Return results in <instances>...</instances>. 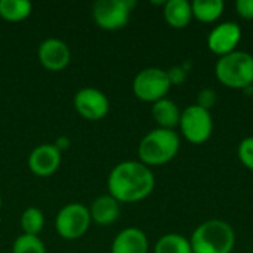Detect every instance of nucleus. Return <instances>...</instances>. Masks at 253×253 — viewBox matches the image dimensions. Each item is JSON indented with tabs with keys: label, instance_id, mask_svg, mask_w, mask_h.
<instances>
[{
	"label": "nucleus",
	"instance_id": "nucleus-1",
	"mask_svg": "<svg viewBox=\"0 0 253 253\" xmlns=\"http://www.w3.org/2000/svg\"><path fill=\"white\" fill-rule=\"evenodd\" d=\"M156 187L151 168L139 160H126L116 165L108 178V194L119 203H138L147 199Z\"/></svg>",
	"mask_w": 253,
	"mask_h": 253
},
{
	"label": "nucleus",
	"instance_id": "nucleus-2",
	"mask_svg": "<svg viewBox=\"0 0 253 253\" xmlns=\"http://www.w3.org/2000/svg\"><path fill=\"white\" fill-rule=\"evenodd\" d=\"M190 245L193 253H231L236 233L227 221L209 219L193 231Z\"/></svg>",
	"mask_w": 253,
	"mask_h": 253
},
{
	"label": "nucleus",
	"instance_id": "nucleus-3",
	"mask_svg": "<svg viewBox=\"0 0 253 253\" xmlns=\"http://www.w3.org/2000/svg\"><path fill=\"white\" fill-rule=\"evenodd\" d=\"M181 148V138L175 130L153 129L150 130L138 145L139 162L148 168L163 166L173 160Z\"/></svg>",
	"mask_w": 253,
	"mask_h": 253
},
{
	"label": "nucleus",
	"instance_id": "nucleus-4",
	"mask_svg": "<svg viewBox=\"0 0 253 253\" xmlns=\"http://www.w3.org/2000/svg\"><path fill=\"white\" fill-rule=\"evenodd\" d=\"M215 76L221 84L230 89H251L253 84V56L236 50L218 59Z\"/></svg>",
	"mask_w": 253,
	"mask_h": 253
},
{
	"label": "nucleus",
	"instance_id": "nucleus-5",
	"mask_svg": "<svg viewBox=\"0 0 253 253\" xmlns=\"http://www.w3.org/2000/svg\"><path fill=\"white\" fill-rule=\"evenodd\" d=\"M172 84L169 82L166 70L159 67H148L141 70L132 83L133 95L144 102H157L169 93Z\"/></svg>",
	"mask_w": 253,
	"mask_h": 253
},
{
	"label": "nucleus",
	"instance_id": "nucleus-6",
	"mask_svg": "<svg viewBox=\"0 0 253 253\" xmlns=\"http://www.w3.org/2000/svg\"><path fill=\"white\" fill-rule=\"evenodd\" d=\"M182 136L194 145L208 142L213 132V119L211 111L199 107L197 104L188 105L181 113L179 126Z\"/></svg>",
	"mask_w": 253,
	"mask_h": 253
},
{
	"label": "nucleus",
	"instance_id": "nucleus-7",
	"mask_svg": "<svg viewBox=\"0 0 253 253\" xmlns=\"http://www.w3.org/2000/svg\"><path fill=\"white\" fill-rule=\"evenodd\" d=\"M92 224L89 208L82 203L65 205L55 216V230L64 240H79Z\"/></svg>",
	"mask_w": 253,
	"mask_h": 253
},
{
	"label": "nucleus",
	"instance_id": "nucleus-8",
	"mask_svg": "<svg viewBox=\"0 0 253 253\" xmlns=\"http://www.w3.org/2000/svg\"><path fill=\"white\" fill-rule=\"evenodd\" d=\"M135 6L133 0H98L92 6V18L102 30H120L127 25Z\"/></svg>",
	"mask_w": 253,
	"mask_h": 253
},
{
	"label": "nucleus",
	"instance_id": "nucleus-9",
	"mask_svg": "<svg viewBox=\"0 0 253 253\" xmlns=\"http://www.w3.org/2000/svg\"><path fill=\"white\" fill-rule=\"evenodd\" d=\"M76 111L89 122L102 120L110 111V99L107 95L95 87H82L76 92L73 99Z\"/></svg>",
	"mask_w": 253,
	"mask_h": 253
},
{
	"label": "nucleus",
	"instance_id": "nucleus-10",
	"mask_svg": "<svg viewBox=\"0 0 253 253\" xmlns=\"http://www.w3.org/2000/svg\"><path fill=\"white\" fill-rule=\"evenodd\" d=\"M242 40V27L234 21H225L212 28L208 36V47L219 58L236 52Z\"/></svg>",
	"mask_w": 253,
	"mask_h": 253
},
{
	"label": "nucleus",
	"instance_id": "nucleus-11",
	"mask_svg": "<svg viewBox=\"0 0 253 253\" xmlns=\"http://www.w3.org/2000/svg\"><path fill=\"white\" fill-rule=\"evenodd\" d=\"M39 61L47 71H62L68 67L71 61V50L68 44L59 39L50 37L40 43L39 50Z\"/></svg>",
	"mask_w": 253,
	"mask_h": 253
},
{
	"label": "nucleus",
	"instance_id": "nucleus-12",
	"mask_svg": "<svg viewBox=\"0 0 253 253\" xmlns=\"http://www.w3.org/2000/svg\"><path fill=\"white\" fill-rule=\"evenodd\" d=\"M61 154L53 144H40L30 153L28 168L36 176L47 178L59 169Z\"/></svg>",
	"mask_w": 253,
	"mask_h": 253
},
{
	"label": "nucleus",
	"instance_id": "nucleus-13",
	"mask_svg": "<svg viewBox=\"0 0 253 253\" xmlns=\"http://www.w3.org/2000/svg\"><path fill=\"white\" fill-rule=\"evenodd\" d=\"M148 249L147 234L136 227L122 230L111 243V253H148Z\"/></svg>",
	"mask_w": 253,
	"mask_h": 253
},
{
	"label": "nucleus",
	"instance_id": "nucleus-14",
	"mask_svg": "<svg viewBox=\"0 0 253 253\" xmlns=\"http://www.w3.org/2000/svg\"><path fill=\"white\" fill-rule=\"evenodd\" d=\"M89 213L92 222L99 227L113 225L120 216V203L110 194L96 197L89 206Z\"/></svg>",
	"mask_w": 253,
	"mask_h": 253
},
{
	"label": "nucleus",
	"instance_id": "nucleus-15",
	"mask_svg": "<svg viewBox=\"0 0 253 253\" xmlns=\"http://www.w3.org/2000/svg\"><path fill=\"white\" fill-rule=\"evenodd\" d=\"M163 18L172 28L182 30L190 25L193 19L191 3L187 0H169L163 4Z\"/></svg>",
	"mask_w": 253,
	"mask_h": 253
},
{
	"label": "nucleus",
	"instance_id": "nucleus-16",
	"mask_svg": "<svg viewBox=\"0 0 253 253\" xmlns=\"http://www.w3.org/2000/svg\"><path fill=\"white\" fill-rule=\"evenodd\" d=\"M181 113L182 111L179 110V107L172 99H168V98H163V99L154 102L151 107L153 119L159 125L160 129L175 130V127L179 126Z\"/></svg>",
	"mask_w": 253,
	"mask_h": 253
},
{
	"label": "nucleus",
	"instance_id": "nucleus-17",
	"mask_svg": "<svg viewBox=\"0 0 253 253\" xmlns=\"http://www.w3.org/2000/svg\"><path fill=\"white\" fill-rule=\"evenodd\" d=\"M225 9L222 0H196L191 3L193 18L203 24H212L218 21Z\"/></svg>",
	"mask_w": 253,
	"mask_h": 253
},
{
	"label": "nucleus",
	"instance_id": "nucleus-18",
	"mask_svg": "<svg viewBox=\"0 0 253 253\" xmlns=\"http://www.w3.org/2000/svg\"><path fill=\"white\" fill-rule=\"evenodd\" d=\"M33 12L28 0H0V18L7 22H21Z\"/></svg>",
	"mask_w": 253,
	"mask_h": 253
},
{
	"label": "nucleus",
	"instance_id": "nucleus-19",
	"mask_svg": "<svg viewBox=\"0 0 253 253\" xmlns=\"http://www.w3.org/2000/svg\"><path fill=\"white\" fill-rule=\"evenodd\" d=\"M154 253H193V251L188 239L178 233H169L157 240Z\"/></svg>",
	"mask_w": 253,
	"mask_h": 253
},
{
	"label": "nucleus",
	"instance_id": "nucleus-20",
	"mask_svg": "<svg viewBox=\"0 0 253 253\" xmlns=\"http://www.w3.org/2000/svg\"><path fill=\"white\" fill-rule=\"evenodd\" d=\"M21 228L22 234L39 236L44 227V215L39 208H27L21 215Z\"/></svg>",
	"mask_w": 253,
	"mask_h": 253
},
{
	"label": "nucleus",
	"instance_id": "nucleus-21",
	"mask_svg": "<svg viewBox=\"0 0 253 253\" xmlns=\"http://www.w3.org/2000/svg\"><path fill=\"white\" fill-rule=\"evenodd\" d=\"M12 253H47V251L39 236L21 234L12 245Z\"/></svg>",
	"mask_w": 253,
	"mask_h": 253
},
{
	"label": "nucleus",
	"instance_id": "nucleus-22",
	"mask_svg": "<svg viewBox=\"0 0 253 253\" xmlns=\"http://www.w3.org/2000/svg\"><path fill=\"white\" fill-rule=\"evenodd\" d=\"M237 156L242 165L253 172V136H248L242 139L237 148Z\"/></svg>",
	"mask_w": 253,
	"mask_h": 253
},
{
	"label": "nucleus",
	"instance_id": "nucleus-23",
	"mask_svg": "<svg viewBox=\"0 0 253 253\" xmlns=\"http://www.w3.org/2000/svg\"><path fill=\"white\" fill-rule=\"evenodd\" d=\"M190 68H191V62L187 61V62L182 64V65H175V67L166 70L170 84H172V86H173V84H175V86L182 84V83L187 80V76H188V73H190Z\"/></svg>",
	"mask_w": 253,
	"mask_h": 253
},
{
	"label": "nucleus",
	"instance_id": "nucleus-24",
	"mask_svg": "<svg viewBox=\"0 0 253 253\" xmlns=\"http://www.w3.org/2000/svg\"><path fill=\"white\" fill-rule=\"evenodd\" d=\"M216 102H218V93L212 87H205L197 95V105L208 111H211L216 105Z\"/></svg>",
	"mask_w": 253,
	"mask_h": 253
},
{
	"label": "nucleus",
	"instance_id": "nucleus-25",
	"mask_svg": "<svg viewBox=\"0 0 253 253\" xmlns=\"http://www.w3.org/2000/svg\"><path fill=\"white\" fill-rule=\"evenodd\" d=\"M236 12L240 18L246 21L253 19V0H237L236 1Z\"/></svg>",
	"mask_w": 253,
	"mask_h": 253
},
{
	"label": "nucleus",
	"instance_id": "nucleus-26",
	"mask_svg": "<svg viewBox=\"0 0 253 253\" xmlns=\"http://www.w3.org/2000/svg\"><path fill=\"white\" fill-rule=\"evenodd\" d=\"M53 145L62 153L64 150H67V148L70 147V139H68L67 136H59V138H56V141H55Z\"/></svg>",
	"mask_w": 253,
	"mask_h": 253
},
{
	"label": "nucleus",
	"instance_id": "nucleus-27",
	"mask_svg": "<svg viewBox=\"0 0 253 253\" xmlns=\"http://www.w3.org/2000/svg\"><path fill=\"white\" fill-rule=\"evenodd\" d=\"M1 206H3V199H1V196H0V209H1Z\"/></svg>",
	"mask_w": 253,
	"mask_h": 253
},
{
	"label": "nucleus",
	"instance_id": "nucleus-28",
	"mask_svg": "<svg viewBox=\"0 0 253 253\" xmlns=\"http://www.w3.org/2000/svg\"><path fill=\"white\" fill-rule=\"evenodd\" d=\"M251 92H252V96H253V84L251 86Z\"/></svg>",
	"mask_w": 253,
	"mask_h": 253
}]
</instances>
